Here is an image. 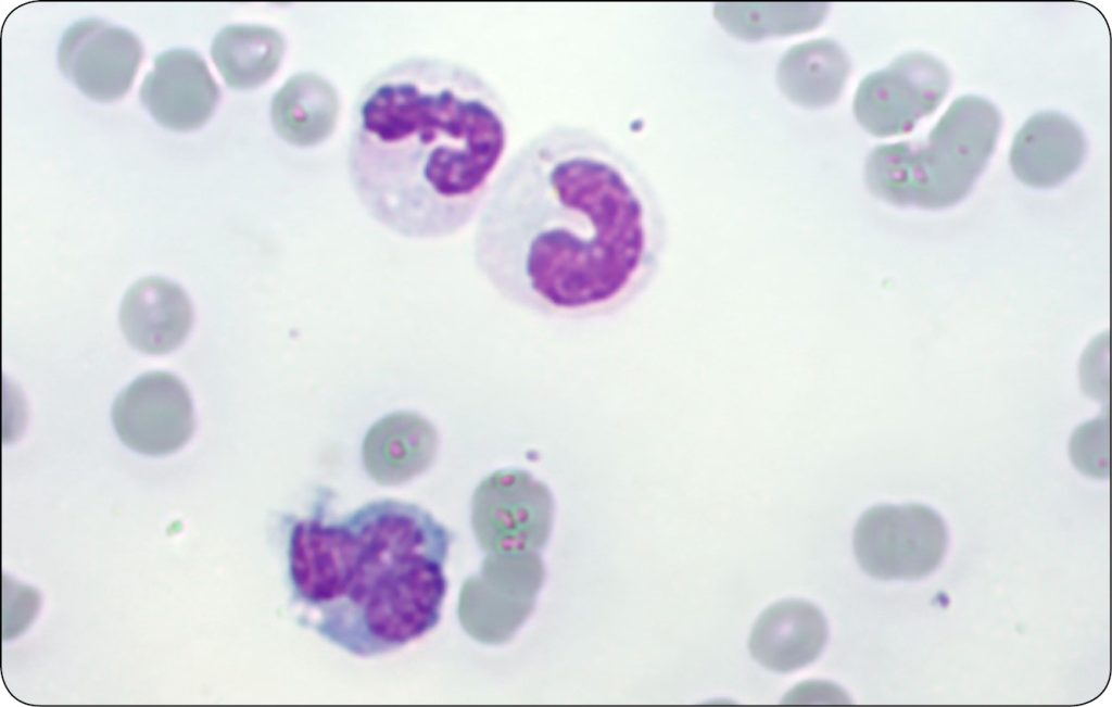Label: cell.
<instances>
[{
	"label": "cell",
	"instance_id": "cell-1",
	"mask_svg": "<svg viewBox=\"0 0 1112 707\" xmlns=\"http://www.w3.org/2000/svg\"><path fill=\"white\" fill-rule=\"evenodd\" d=\"M660 242L657 202L633 157L598 130L560 123L503 164L476 218L472 261L504 300L581 317L636 299Z\"/></svg>",
	"mask_w": 1112,
	"mask_h": 707
},
{
	"label": "cell",
	"instance_id": "cell-2",
	"mask_svg": "<svg viewBox=\"0 0 1112 707\" xmlns=\"http://www.w3.org/2000/svg\"><path fill=\"white\" fill-rule=\"evenodd\" d=\"M508 141V109L482 73L414 55L377 72L357 93L348 175L365 212L386 229L444 239L477 218Z\"/></svg>",
	"mask_w": 1112,
	"mask_h": 707
},
{
	"label": "cell",
	"instance_id": "cell-3",
	"mask_svg": "<svg viewBox=\"0 0 1112 707\" xmlns=\"http://www.w3.org/2000/svg\"><path fill=\"white\" fill-rule=\"evenodd\" d=\"M450 542L427 510L391 498L301 520L288 546L292 597L308 627L352 655L399 649L440 620Z\"/></svg>",
	"mask_w": 1112,
	"mask_h": 707
},
{
	"label": "cell",
	"instance_id": "cell-4",
	"mask_svg": "<svg viewBox=\"0 0 1112 707\" xmlns=\"http://www.w3.org/2000/svg\"><path fill=\"white\" fill-rule=\"evenodd\" d=\"M1001 126L997 108L977 96L956 99L922 141L876 148L868 180L884 200L921 209L961 201L985 169Z\"/></svg>",
	"mask_w": 1112,
	"mask_h": 707
},
{
	"label": "cell",
	"instance_id": "cell-5",
	"mask_svg": "<svg viewBox=\"0 0 1112 707\" xmlns=\"http://www.w3.org/2000/svg\"><path fill=\"white\" fill-rule=\"evenodd\" d=\"M947 548L942 518L920 504L880 505L862 514L854 531L861 568L879 579H917L940 564Z\"/></svg>",
	"mask_w": 1112,
	"mask_h": 707
},
{
	"label": "cell",
	"instance_id": "cell-6",
	"mask_svg": "<svg viewBox=\"0 0 1112 707\" xmlns=\"http://www.w3.org/2000/svg\"><path fill=\"white\" fill-rule=\"evenodd\" d=\"M552 519L548 490L525 471H496L473 495L472 526L484 550L517 553L541 547L549 535Z\"/></svg>",
	"mask_w": 1112,
	"mask_h": 707
},
{
	"label": "cell",
	"instance_id": "cell-7",
	"mask_svg": "<svg viewBox=\"0 0 1112 707\" xmlns=\"http://www.w3.org/2000/svg\"><path fill=\"white\" fill-rule=\"evenodd\" d=\"M949 85L950 74L942 61L923 51L908 52L863 81L859 117L879 136L909 132L938 108Z\"/></svg>",
	"mask_w": 1112,
	"mask_h": 707
},
{
	"label": "cell",
	"instance_id": "cell-8",
	"mask_svg": "<svg viewBox=\"0 0 1112 707\" xmlns=\"http://www.w3.org/2000/svg\"><path fill=\"white\" fill-rule=\"evenodd\" d=\"M112 419L131 450L164 455L180 449L194 430L190 394L175 376L152 371L131 382L115 400Z\"/></svg>",
	"mask_w": 1112,
	"mask_h": 707
},
{
	"label": "cell",
	"instance_id": "cell-9",
	"mask_svg": "<svg viewBox=\"0 0 1112 707\" xmlns=\"http://www.w3.org/2000/svg\"><path fill=\"white\" fill-rule=\"evenodd\" d=\"M142 55V45L132 33L93 18L68 27L58 49L64 76L84 94L102 102L125 96Z\"/></svg>",
	"mask_w": 1112,
	"mask_h": 707
},
{
	"label": "cell",
	"instance_id": "cell-10",
	"mask_svg": "<svg viewBox=\"0 0 1112 707\" xmlns=\"http://www.w3.org/2000/svg\"><path fill=\"white\" fill-rule=\"evenodd\" d=\"M219 97V87L203 58L187 49L157 55L140 88L141 101L152 117L178 131L206 123Z\"/></svg>",
	"mask_w": 1112,
	"mask_h": 707
},
{
	"label": "cell",
	"instance_id": "cell-11",
	"mask_svg": "<svg viewBox=\"0 0 1112 707\" xmlns=\"http://www.w3.org/2000/svg\"><path fill=\"white\" fill-rule=\"evenodd\" d=\"M1085 152L1084 134L1074 121L1058 112H1039L1015 134L1010 165L1023 184L1048 188L1071 176Z\"/></svg>",
	"mask_w": 1112,
	"mask_h": 707
},
{
	"label": "cell",
	"instance_id": "cell-12",
	"mask_svg": "<svg viewBox=\"0 0 1112 707\" xmlns=\"http://www.w3.org/2000/svg\"><path fill=\"white\" fill-rule=\"evenodd\" d=\"M119 321L134 348L148 354H164L186 339L192 323V310L186 293L177 285L149 277L137 281L126 292Z\"/></svg>",
	"mask_w": 1112,
	"mask_h": 707
},
{
	"label": "cell",
	"instance_id": "cell-13",
	"mask_svg": "<svg viewBox=\"0 0 1112 707\" xmlns=\"http://www.w3.org/2000/svg\"><path fill=\"white\" fill-rule=\"evenodd\" d=\"M827 639L821 611L807 602L789 599L767 608L749 637L753 657L779 672L799 669L814 660Z\"/></svg>",
	"mask_w": 1112,
	"mask_h": 707
},
{
	"label": "cell",
	"instance_id": "cell-14",
	"mask_svg": "<svg viewBox=\"0 0 1112 707\" xmlns=\"http://www.w3.org/2000/svg\"><path fill=\"white\" fill-rule=\"evenodd\" d=\"M339 112L336 87L311 71L290 76L274 93L269 106L273 129L296 148H312L327 140L336 129Z\"/></svg>",
	"mask_w": 1112,
	"mask_h": 707
},
{
	"label": "cell",
	"instance_id": "cell-15",
	"mask_svg": "<svg viewBox=\"0 0 1112 707\" xmlns=\"http://www.w3.org/2000/svg\"><path fill=\"white\" fill-rule=\"evenodd\" d=\"M438 446L434 427L419 415L393 413L368 430L363 455L370 474L379 481L404 480L429 465Z\"/></svg>",
	"mask_w": 1112,
	"mask_h": 707
},
{
	"label": "cell",
	"instance_id": "cell-16",
	"mask_svg": "<svg viewBox=\"0 0 1112 707\" xmlns=\"http://www.w3.org/2000/svg\"><path fill=\"white\" fill-rule=\"evenodd\" d=\"M286 49V38L277 28L239 24L226 26L215 36L211 55L230 88L253 89L277 73Z\"/></svg>",
	"mask_w": 1112,
	"mask_h": 707
}]
</instances>
